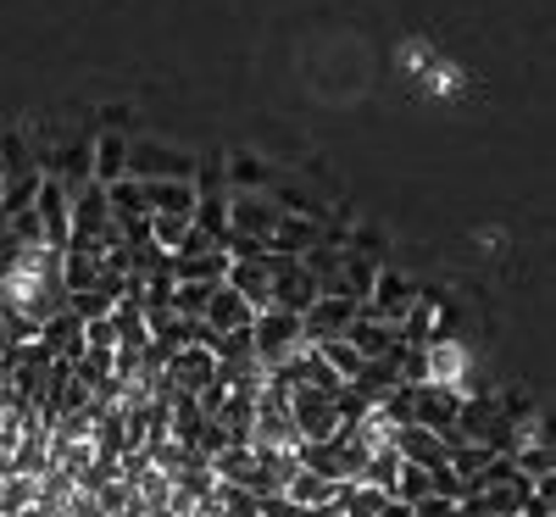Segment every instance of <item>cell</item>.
<instances>
[{
	"instance_id": "obj_1",
	"label": "cell",
	"mask_w": 556,
	"mask_h": 517,
	"mask_svg": "<svg viewBox=\"0 0 556 517\" xmlns=\"http://www.w3.org/2000/svg\"><path fill=\"white\" fill-rule=\"evenodd\" d=\"M290 212L278 206L273 196H245V190H235V201H228V223H235V234L228 240H256V245H267L273 251V234H278V223H285Z\"/></svg>"
},
{
	"instance_id": "obj_2",
	"label": "cell",
	"mask_w": 556,
	"mask_h": 517,
	"mask_svg": "<svg viewBox=\"0 0 556 517\" xmlns=\"http://www.w3.org/2000/svg\"><path fill=\"white\" fill-rule=\"evenodd\" d=\"M367 306L356 301V295H317V306L301 317V328H306V345H329V340H345L351 328H356V317H362Z\"/></svg>"
},
{
	"instance_id": "obj_3",
	"label": "cell",
	"mask_w": 556,
	"mask_h": 517,
	"mask_svg": "<svg viewBox=\"0 0 556 517\" xmlns=\"http://www.w3.org/2000/svg\"><path fill=\"white\" fill-rule=\"evenodd\" d=\"M417 301H424V290H417L406 273H395V267L384 262V273H379L374 295H367V317H379V323H395V328H406V317L417 312Z\"/></svg>"
},
{
	"instance_id": "obj_4",
	"label": "cell",
	"mask_w": 556,
	"mask_h": 517,
	"mask_svg": "<svg viewBox=\"0 0 556 517\" xmlns=\"http://www.w3.org/2000/svg\"><path fill=\"white\" fill-rule=\"evenodd\" d=\"M195 156L190 151H173V146H156V139H134V173L139 184H156V178H195Z\"/></svg>"
},
{
	"instance_id": "obj_5",
	"label": "cell",
	"mask_w": 556,
	"mask_h": 517,
	"mask_svg": "<svg viewBox=\"0 0 556 517\" xmlns=\"http://www.w3.org/2000/svg\"><path fill=\"white\" fill-rule=\"evenodd\" d=\"M39 223H45V240L51 251H73V184L67 178H45V196H39Z\"/></svg>"
},
{
	"instance_id": "obj_6",
	"label": "cell",
	"mask_w": 556,
	"mask_h": 517,
	"mask_svg": "<svg viewBox=\"0 0 556 517\" xmlns=\"http://www.w3.org/2000/svg\"><path fill=\"white\" fill-rule=\"evenodd\" d=\"M228 285H235V290L256 306V317H262V312H273V290H278V256L235 262V273H228Z\"/></svg>"
},
{
	"instance_id": "obj_7",
	"label": "cell",
	"mask_w": 556,
	"mask_h": 517,
	"mask_svg": "<svg viewBox=\"0 0 556 517\" xmlns=\"http://www.w3.org/2000/svg\"><path fill=\"white\" fill-rule=\"evenodd\" d=\"M223 173H228V190H245V196H273L278 184H285V173L262 156H251V151H228Z\"/></svg>"
},
{
	"instance_id": "obj_8",
	"label": "cell",
	"mask_w": 556,
	"mask_h": 517,
	"mask_svg": "<svg viewBox=\"0 0 556 517\" xmlns=\"http://www.w3.org/2000/svg\"><path fill=\"white\" fill-rule=\"evenodd\" d=\"M345 340H351L367 362H384V356H401V351H406V335H401V328H395V323H379V317H367V312L356 317V328H351Z\"/></svg>"
},
{
	"instance_id": "obj_9",
	"label": "cell",
	"mask_w": 556,
	"mask_h": 517,
	"mask_svg": "<svg viewBox=\"0 0 556 517\" xmlns=\"http://www.w3.org/2000/svg\"><path fill=\"white\" fill-rule=\"evenodd\" d=\"M395 451H401L406 462H417V467H445V462L456 456V445H451L445 434H434V429H424V423H412V429H401V440H395Z\"/></svg>"
},
{
	"instance_id": "obj_10",
	"label": "cell",
	"mask_w": 556,
	"mask_h": 517,
	"mask_svg": "<svg viewBox=\"0 0 556 517\" xmlns=\"http://www.w3.org/2000/svg\"><path fill=\"white\" fill-rule=\"evenodd\" d=\"M206 323L217 328V335H245V328H256V306H251V301H245L235 285H217Z\"/></svg>"
},
{
	"instance_id": "obj_11",
	"label": "cell",
	"mask_w": 556,
	"mask_h": 517,
	"mask_svg": "<svg viewBox=\"0 0 556 517\" xmlns=\"http://www.w3.org/2000/svg\"><path fill=\"white\" fill-rule=\"evenodd\" d=\"M134 173V139L123 134H96V184H123Z\"/></svg>"
},
{
	"instance_id": "obj_12",
	"label": "cell",
	"mask_w": 556,
	"mask_h": 517,
	"mask_svg": "<svg viewBox=\"0 0 556 517\" xmlns=\"http://www.w3.org/2000/svg\"><path fill=\"white\" fill-rule=\"evenodd\" d=\"M151 240H156V251L178 256L184 245L195 240V217H173V212H156V217H151Z\"/></svg>"
},
{
	"instance_id": "obj_13",
	"label": "cell",
	"mask_w": 556,
	"mask_h": 517,
	"mask_svg": "<svg viewBox=\"0 0 556 517\" xmlns=\"http://www.w3.org/2000/svg\"><path fill=\"white\" fill-rule=\"evenodd\" d=\"M390 501H395V495H384V490H374V484H351L345 501H340V517H384Z\"/></svg>"
},
{
	"instance_id": "obj_14",
	"label": "cell",
	"mask_w": 556,
	"mask_h": 517,
	"mask_svg": "<svg viewBox=\"0 0 556 517\" xmlns=\"http://www.w3.org/2000/svg\"><path fill=\"white\" fill-rule=\"evenodd\" d=\"M317 351H323V356H329V367L340 373V379H345V384H356V379H362V373H367V356H362V351H356L351 340H329V345H317Z\"/></svg>"
}]
</instances>
